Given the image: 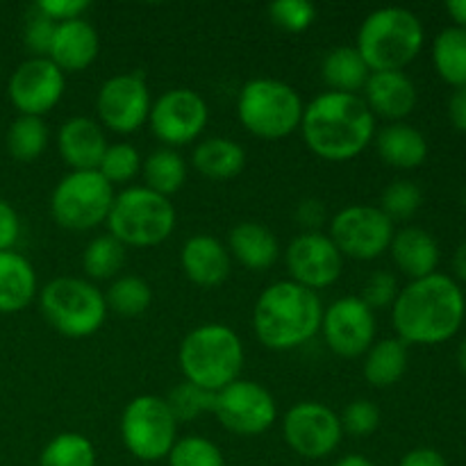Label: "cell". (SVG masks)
<instances>
[{
	"label": "cell",
	"mask_w": 466,
	"mask_h": 466,
	"mask_svg": "<svg viewBox=\"0 0 466 466\" xmlns=\"http://www.w3.org/2000/svg\"><path fill=\"white\" fill-rule=\"evenodd\" d=\"M464 314L462 289L444 273L412 280L391 305V323L405 344L435 346L449 341L462 326Z\"/></svg>",
	"instance_id": "obj_1"
},
{
	"label": "cell",
	"mask_w": 466,
	"mask_h": 466,
	"mask_svg": "<svg viewBox=\"0 0 466 466\" xmlns=\"http://www.w3.org/2000/svg\"><path fill=\"white\" fill-rule=\"evenodd\" d=\"M300 132L317 157L346 162L373 141L376 116L360 94L323 91L305 107Z\"/></svg>",
	"instance_id": "obj_2"
},
{
	"label": "cell",
	"mask_w": 466,
	"mask_h": 466,
	"mask_svg": "<svg viewBox=\"0 0 466 466\" xmlns=\"http://www.w3.org/2000/svg\"><path fill=\"white\" fill-rule=\"evenodd\" d=\"M323 303L317 291L294 280L268 285L255 300L253 328L268 350H294L321 332Z\"/></svg>",
	"instance_id": "obj_3"
},
{
	"label": "cell",
	"mask_w": 466,
	"mask_h": 466,
	"mask_svg": "<svg viewBox=\"0 0 466 466\" xmlns=\"http://www.w3.org/2000/svg\"><path fill=\"white\" fill-rule=\"evenodd\" d=\"M177 362L187 382L217 394L239 378L244 344L226 323H203L182 339Z\"/></svg>",
	"instance_id": "obj_4"
},
{
	"label": "cell",
	"mask_w": 466,
	"mask_h": 466,
	"mask_svg": "<svg viewBox=\"0 0 466 466\" xmlns=\"http://www.w3.org/2000/svg\"><path fill=\"white\" fill-rule=\"evenodd\" d=\"M423 25L405 7L373 9L362 21L355 48L371 73L403 71L423 48Z\"/></svg>",
	"instance_id": "obj_5"
},
{
	"label": "cell",
	"mask_w": 466,
	"mask_h": 466,
	"mask_svg": "<svg viewBox=\"0 0 466 466\" xmlns=\"http://www.w3.org/2000/svg\"><path fill=\"white\" fill-rule=\"evenodd\" d=\"M305 105L299 91L273 77H253L237 98L239 123L258 139H285L300 130Z\"/></svg>",
	"instance_id": "obj_6"
},
{
	"label": "cell",
	"mask_w": 466,
	"mask_h": 466,
	"mask_svg": "<svg viewBox=\"0 0 466 466\" xmlns=\"http://www.w3.org/2000/svg\"><path fill=\"white\" fill-rule=\"evenodd\" d=\"M176 221V208L167 196L155 194L148 187H127L114 196L107 228L126 248H153L173 235Z\"/></svg>",
	"instance_id": "obj_7"
},
{
	"label": "cell",
	"mask_w": 466,
	"mask_h": 466,
	"mask_svg": "<svg viewBox=\"0 0 466 466\" xmlns=\"http://www.w3.org/2000/svg\"><path fill=\"white\" fill-rule=\"evenodd\" d=\"M39 305L48 326L71 339L96 335L107 319L105 294L85 278H55L41 289Z\"/></svg>",
	"instance_id": "obj_8"
},
{
	"label": "cell",
	"mask_w": 466,
	"mask_h": 466,
	"mask_svg": "<svg viewBox=\"0 0 466 466\" xmlns=\"http://www.w3.org/2000/svg\"><path fill=\"white\" fill-rule=\"evenodd\" d=\"M114 196V187L98 171H71L53 189L50 214L57 226L85 232L107 223Z\"/></svg>",
	"instance_id": "obj_9"
},
{
	"label": "cell",
	"mask_w": 466,
	"mask_h": 466,
	"mask_svg": "<svg viewBox=\"0 0 466 466\" xmlns=\"http://www.w3.org/2000/svg\"><path fill=\"white\" fill-rule=\"evenodd\" d=\"M121 440L127 453L141 462L168 458L177 441V421L167 400L155 394L132 399L121 414Z\"/></svg>",
	"instance_id": "obj_10"
},
{
	"label": "cell",
	"mask_w": 466,
	"mask_h": 466,
	"mask_svg": "<svg viewBox=\"0 0 466 466\" xmlns=\"http://www.w3.org/2000/svg\"><path fill=\"white\" fill-rule=\"evenodd\" d=\"M394 221L373 205H349L330 221V239L344 258L371 262L390 250Z\"/></svg>",
	"instance_id": "obj_11"
},
{
	"label": "cell",
	"mask_w": 466,
	"mask_h": 466,
	"mask_svg": "<svg viewBox=\"0 0 466 466\" xmlns=\"http://www.w3.org/2000/svg\"><path fill=\"white\" fill-rule=\"evenodd\" d=\"M212 412L232 435L258 437L276 423L278 405L267 387L237 378L214 394Z\"/></svg>",
	"instance_id": "obj_12"
},
{
	"label": "cell",
	"mask_w": 466,
	"mask_h": 466,
	"mask_svg": "<svg viewBox=\"0 0 466 466\" xmlns=\"http://www.w3.org/2000/svg\"><path fill=\"white\" fill-rule=\"evenodd\" d=\"M287 446L305 460H323L341 444L339 414L317 400H303L289 408L282 419Z\"/></svg>",
	"instance_id": "obj_13"
},
{
	"label": "cell",
	"mask_w": 466,
	"mask_h": 466,
	"mask_svg": "<svg viewBox=\"0 0 466 466\" xmlns=\"http://www.w3.org/2000/svg\"><path fill=\"white\" fill-rule=\"evenodd\" d=\"M209 109L203 96L194 89H168L153 103L148 126L153 135L167 146H187L203 135Z\"/></svg>",
	"instance_id": "obj_14"
},
{
	"label": "cell",
	"mask_w": 466,
	"mask_h": 466,
	"mask_svg": "<svg viewBox=\"0 0 466 466\" xmlns=\"http://www.w3.org/2000/svg\"><path fill=\"white\" fill-rule=\"evenodd\" d=\"M150 89L141 73H121L103 82L96 98L100 126L118 135H132L148 121Z\"/></svg>",
	"instance_id": "obj_15"
},
{
	"label": "cell",
	"mask_w": 466,
	"mask_h": 466,
	"mask_svg": "<svg viewBox=\"0 0 466 466\" xmlns=\"http://www.w3.org/2000/svg\"><path fill=\"white\" fill-rule=\"evenodd\" d=\"M321 332L332 353L355 360L376 341V312L360 296H344L323 309Z\"/></svg>",
	"instance_id": "obj_16"
},
{
	"label": "cell",
	"mask_w": 466,
	"mask_h": 466,
	"mask_svg": "<svg viewBox=\"0 0 466 466\" xmlns=\"http://www.w3.org/2000/svg\"><path fill=\"white\" fill-rule=\"evenodd\" d=\"M287 271L289 280L317 291L335 285L344 271V255L323 232H300L287 246Z\"/></svg>",
	"instance_id": "obj_17"
},
{
	"label": "cell",
	"mask_w": 466,
	"mask_h": 466,
	"mask_svg": "<svg viewBox=\"0 0 466 466\" xmlns=\"http://www.w3.org/2000/svg\"><path fill=\"white\" fill-rule=\"evenodd\" d=\"M66 76L48 57H30L12 73L7 85L9 100L23 116L48 114L62 100Z\"/></svg>",
	"instance_id": "obj_18"
},
{
	"label": "cell",
	"mask_w": 466,
	"mask_h": 466,
	"mask_svg": "<svg viewBox=\"0 0 466 466\" xmlns=\"http://www.w3.org/2000/svg\"><path fill=\"white\" fill-rule=\"evenodd\" d=\"M107 146L103 126L89 116L68 118L57 132L59 155L71 171H98Z\"/></svg>",
	"instance_id": "obj_19"
},
{
	"label": "cell",
	"mask_w": 466,
	"mask_h": 466,
	"mask_svg": "<svg viewBox=\"0 0 466 466\" xmlns=\"http://www.w3.org/2000/svg\"><path fill=\"white\" fill-rule=\"evenodd\" d=\"M100 50V39L96 27L86 18L57 23L48 59L66 76V73L85 71L96 62Z\"/></svg>",
	"instance_id": "obj_20"
},
{
	"label": "cell",
	"mask_w": 466,
	"mask_h": 466,
	"mask_svg": "<svg viewBox=\"0 0 466 466\" xmlns=\"http://www.w3.org/2000/svg\"><path fill=\"white\" fill-rule=\"evenodd\" d=\"M364 103L373 116L399 123L417 105V86L403 71H376L364 85Z\"/></svg>",
	"instance_id": "obj_21"
},
{
	"label": "cell",
	"mask_w": 466,
	"mask_h": 466,
	"mask_svg": "<svg viewBox=\"0 0 466 466\" xmlns=\"http://www.w3.org/2000/svg\"><path fill=\"white\" fill-rule=\"evenodd\" d=\"M180 264L194 285L218 287L230 276L232 258L226 246L212 235H194L182 246Z\"/></svg>",
	"instance_id": "obj_22"
},
{
	"label": "cell",
	"mask_w": 466,
	"mask_h": 466,
	"mask_svg": "<svg viewBox=\"0 0 466 466\" xmlns=\"http://www.w3.org/2000/svg\"><path fill=\"white\" fill-rule=\"evenodd\" d=\"M390 253L400 273L412 280L432 276L440 264V246L428 230L417 226L403 228L394 235L390 244Z\"/></svg>",
	"instance_id": "obj_23"
},
{
	"label": "cell",
	"mask_w": 466,
	"mask_h": 466,
	"mask_svg": "<svg viewBox=\"0 0 466 466\" xmlns=\"http://www.w3.org/2000/svg\"><path fill=\"white\" fill-rule=\"evenodd\" d=\"M228 253L250 271H267L280 258L278 237L262 223H237L228 235Z\"/></svg>",
	"instance_id": "obj_24"
},
{
	"label": "cell",
	"mask_w": 466,
	"mask_h": 466,
	"mask_svg": "<svg viewBox=\"0 0 466 466\" xmlns=\"http://www.w3.org/2000/svg\"><path fill=\"white\" fill-rule=\"evenodd\" d=\"M36 296L35 267L16 250L0 253V314L25 309Z\"/></svg>",
	"instance_id": "obj_25"
},
{
	"label": "cell",
	"mask_w": 466,
	"mask_h": 466,
	"mask_svg": "<svg viewBox=\"0 0 466 466\" xmlns=\"http://www.w3.org/2000/svg\"><path fill=\"white\" fill-rule=\"evenodd\" d=\"M376 148L382 162L394 168H417L428 157V141L410 123H390L376 137Z\"/></svg>",
	"instance_id": "obj_26"
},
{
	"label": "cell",
	"mask_w": 466,
	"mask_h": 466,
	"mask_svg": "<svg viewBox=\"0 0 466 466\" xmlns=\"http://www.w3.org/2000/svg\"><path fill=\"white\" fill-rule=\"evenodd\" d=\"M196 171L208 180H232L246 167V150L228 137H209L196 146L191 155Z\"/></svg>",
	"instance_id": "obj_27"
},
{
	"label": "cell",
	"mask_w": 466,
	"mask_h": 466,
	"mask_svg": "<svg viewBox=\"0 0 466 466\" xmlns=\"http://www.w3.org/2000/svg\"><path fill=\"white\" fill-rule=\"evenodd\" d=\"M408 369V344L399 337L373 341L371 349L364 353V380L378 390L396 385Z\"/></svg>",
	"instance_id": "obj_28"
},
{
	"label": "cell",
	"mask_w": 466,
	"mask_h": 466,
	"mask_svg": "<svg viewBox=\"0 0 466 466\" xmlns=\"http://www.w3.org/2000/svg\"><path fill=\"white\" fill-rule=\"evenodd\" d=\"M369 76H371V68L367 66L355 46H337L328 50L321 62L323 82L330 86V91H339V94H358L360 89H364Z\"/></svg>",
	"instance_id": "obj_29"
},
{
	"label": "cell",
	"mask_w": 466,
	"mask_h": 466,
	"mask_svg": "<svg viewBox=\"0 0 466 466\" xmlns=\"http://www.w3.org/2000/svg\"><path fill=\"white\" fill-rule=\"evenodd\" d=\"M144 180L148 189L159 196H173L185 187L187 164L182 155L173 148H157L144 159Z\"/></svg>",
	"instance_id": "obj_30"
},
{
	"label": "cell",
	"mask_w": 466,
	"mask_h": 466,
	"mask_svg": "<svg viewBox=\"0 0 466 466\" xmlns=\"http://www.w3.org/2000/svg\"><path fill=\"white\" fill-rule=\"evenodd\" d=\"M432 62L449 85L466 86V27H446L435 36Z\"/></svg>",
	"instance_id": "obj_31"
},
{
	"label": "cell",
	"mask_w": 466,
	"mask_h": 466,
	"mask_svg": "<svg viewBox=\"0 0 466 466\" xmlns=\"http://www.w3.org/2000/svg\"><path fill=\"white\" fill-rule=\"evenodd\" d=\"M48 139L50 132L44 118L23 116V114H18L12 121V126H9L5 144H7L9 155H12L16 162H35L36 157L44 155Z\"/></svg>",
	"instance_id": "obj_32"
},
{
	"label": "cell",
	"mask_w": 466,
	"mask_h": 466,
	"mask_svg": "<svg viewBox=\"0 0 466 466\" xmlns=\"http://www.w3.org/2000/svg\"><path fill=\"white\" fill-rule=\"evenodd\" d=\"M105 303L118 317H141L153 303V289L139 276H118L105 291Z\"/></svg>",
	"instance_id": "obj_33"
},
{
	"label": "cell",
	"mask_w": 466,
	"mask_h": 466,
	"mask_svg": "<svg viewBox=\"0 0 466 466\" xmlns=\"http://www.w3.org/2000/svg\"><path fill=\"white\" fill-rule=\"evenodd\" d=\"M126 264V246L112 235H100L82 250V268L91 280H114Z\"/></svg>",
	"instance_id": "obj_34"
},
{
	"label": "cell",
	"mask_w": 466,
	"mask_h": 466,
	"mask_svg": "<svg viewBox=\"0 0 466 466\" xmlns=\"http://www.w3.org/2000/svg\"><path fill=\"white\" fill-rule=\"evenodd\" d=\"M39 466H96V449L80 432H62L44 446Z\"/></svg>",
	"instance_id": "obj_35"
},
{
	"label": "cell",
	"mask_w": 466,
	"mask_h": 466,
	"mask_svg": "<svg viewBox=\"0 0 466 466\" xmlns=\"http://www.w3.org/2000/svg\"><path fill=\"white\" fill-rule=\"evenodd\" d=\"M144 159L141 153L132 144H112L105 150L103 159L98 164V173L109 185H126L135 180L141 173Z\"/></svg>",
	"instance_id": "obj_36"
},
{
	"label": "cell",
	"mask_w": 466,
	"mask_h": 466,
	"mask_svg": "<svg viewBox=\"0 0 466 466\" xmlns=\"http://www.w3.org/2000/svg\"><path fill=\"white\" fill-rule=\"evenodd\" d=\"M168 466H226L221 449L200 435L182 437L168 453Z\"/></svg>",
	"instance_id": "obj_37"
},
{
	"label": "cell",
	"mask_w": 466,
	"mask_h": 466,
	"mask_svg": "<svg viewBox=\"0 0 466 466\" xmlns=\"http://www.w3.org/2000/svg\"><path fill=\"white\" fill-rule=\"evenodd\" d=\"M167 405L171 410V414L176 417L177 423L182 421H194L196 417L205 412H212V391H205L200 387L191 385V382L182 380L177 382L171 390V394L167 396Z\"/></svg>",
	"instance_id": "obj_38"
},
{
	"label": "cell",
	"mask_w": 466,
	"mask_h": 466,
	"mask_svg": "<svg viewBox=\"0 0 466 466\" xmlns=\"http://www.w3.org/2000/svg\"><path fill=\"white\" fill-rule=\"evenodd\" d=\"M423 205V194L412 180H394L380 198V209L391 221H408Z\"/></svg>",
	"instance_id": "obj_39"
},
{
	"label": "cell",
	"mask_w": 466,
	"mask_h": 466,
	"mask_svg": "<svg viewBox=\"0 0 466 466\" xmlns=\"http://www.w3.org/2000/svg\"><path fill=\"white\" fill-rule=\"evenodd\" d=\"M268 16L280 30L299 35L312 25L317 18V7L309 0H276L268 5Z\"/></svg>",
	"instance_id": "obj_40"
},
{
	"label": "cell",
	"mask_w": 466,
	"mask_h": 466,
	"mask_svg": "<svg viewBox=\"0 0 466 466\" xmlns=\"http://www.w3.org/2000/svg\"><path fill=\"white\" fill-rule=\"evenodd\" d=\"M341 431L353 437H369L380 426V410L376 403L367 399H358L346 405L344 414L339 417Z\"/></svg>",
	"instance_id": "obj_41"
},
{
	"label": "cell",
	"mask_w": 466,
	"mask_h": 466,
	"mask_svg": "<svg viewBox=\"0 0 466 466\" xmlns=\"http://www.w3.org/2000/svg\"><path fill=\"white\" fill-rule=\"evenodd\" d=\"M55 30H57V23L35 7L30 16H27L25 30H23L25 48L30 50V53H35V57H48L50 46H53Z\"/></svg>",
	"instance_id": "obj_42"
},
{
	"label": "cell",
	"mask_w": 466,
	"mask_h": 466,
	"mask_svg": "<svg viewBox=\"0 0 466 466\" xmlns=\"http://www.w3.org/2000/svg\"><path fill=\"white\" fill-rule=\"evenodd\" d=\"M399 282H396V276L390 271H376L371 273V278L364 285V291L360 299L369 305V308L376 312V309L391 308L399 296Z\"/></svg>",
	"instance_id": "obj_43"
},
{
	"label": "cell",
	"mask_w": 466,
	"mask_h": 466,
	"mask_svg": "<svg viewBox=\"0 0 466 466\" xmlns=\"http://www.w3.org/2000/svg\"><path fill=\"white\" fill-rule=\"evenodd\" d=\"M89 5V0H39L35 7L48 18H53L55 23H64L73 21V18H82Z\"/></svg>",
	"instance_id": "obj_44"
},
{
	"label": "cell",
	"mask_w": 466,
	"mask_h": 466,
	"mask_svg": "<svg viewBox=\"0 0 466 466\" xmlns=\"http://www.w3.org/2000/svg\"><path fill=\"white\" fill-rule=\"evenodd\" d=\"M18 237H21V218L7 200L0 198V253L14 250Z\"/></svg>",
	"instance_id": "obj_45"
},
{
	"label": "cell",
	"mask_w": 466,
	"mask_h": 466,
	"mask_svg": "<svg viewBox=\"0 0 466 466\" xmlns=\"http://www.w3.org/2000/svg\"><path fill=\"white\" fill-rule=\"evenodd\" d=\"M296 223L305 228V232H321L319 228L326 223V205L317 198L300 200L296 208Z\"/></svg>",
	"instance_id": "obj_46"
},
{
	"label": "cell",
	"mask_w": 466,
	"mask_h": 466,
	"mask_svg": "<svg viewBox=\"0 0 466 466\" xmlns=\"http://www.w3.org/2000/svg\"><path fill=\"white\" fill-rule=\"evenodd\" d=\"M399 466H449V464H446L444 455H441L440 451L426 449V446H423V449H414L410 451V453H405Z\"/></svg>",
	"instance_id": "obj_47"
},
{
	"label": "cell",
	"mask_w": 466,
	"mask_h": 466,
	"mask_svg": "<svg viewBox=\"0 0 466 466\" xmlns=\"http://www.w3.org/2000/svg\"><path fill=\"white\" fill-rule=\"evenodd\" d=\"M449 118L455 130L466 132V86H458L449 98Z\"/></svg>",
	"instance_id": "obj_48"
},
{
	"label": "cell",
	"mask_w": 466,
	"mask_h": 466,
	"mask_svg": "<svg viewBox=\"0 0 466 466\" xmlns=\"http://www.w3.org/2000/svg\"><path fill=\"white\" fill-rule=\"evenodd\" d=\"M453 271H455V276L460 278V280L466 282V239L458 246V250H455Z\"/></svg>",
	"instance_id": "obj_49"
},
{
	"label": "cell",
	"mask_w": 466,
	"mask_h": 466,
	"mask_svg": "<svg viewBox=\"0 0 466 466\" xmlns=\"http://www.w3.org/2000/svg\"><path fill=\"white\" fill-rule=\"evenodd\" d=\"M446 9L455 18L458 27H466V0H451L446 3Z\"/></svg>",
	"instance_id": "obj_50"
},
{
	"label": "cell",
	"mask_w": 466,
	"mask_h": 466,
	"mask_svg": "<svg viewBox=\"0 0 466 466\" xmlns=\"http://www.w3.org/2000/svg\"><path fill=\"white\" fill-rule=\"evenodd\" d=\"M335 466H376V464H373L369 458H364V455L350 453V455H344V458L337 460Z\"/></svg>",
	"instance_id": "obj_51"
},
{
	"label": "cell",
	"mask_w": 466,
	"mask_h": 466,
	"mask_svg": "<svg viewBox=\"0 0 466 466\" xmlns=\"http://www.w3.org/2000/svg\"><path fill=\"white\" fill-rule=\"evenodd\" d=\"M458 364H460V369H462V373H466V337L458 349Z\"/></svg>",
	"instance_id": "obj_52"
},
{
	"label": "cell",
	"mask_w": 466,
	"mask_h": 466,
	"mask_svg": "<svg viewBox=\"0 0 466 466\" xmlns=\"http://www.w3.org/2000/svg\"><path fill=\"white\" fill-rule=\"evenodd\" d=\"M464 205H466V189H464Z\"/></svg>",
	"instance_id": "obj_53"
}]
</instances>
